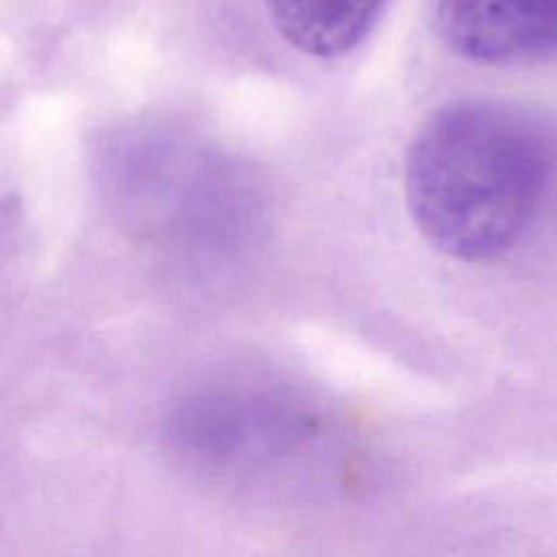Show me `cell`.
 Returning <instances> with one entry per match:
<instances>
[{
  "label": "cell",
  "instance_id": "obj_1",
  "mask_svg": "<svg viewBox=\"0 0 557 557\" xmlns=\"http://www.w3.org/2000/svg\"><path fill=\"white\" fill-rule=\"evenodd\" d=\"M553 168L540 117L505 100H457L424 120L409 146V211L444 255L494 259L527 233Z\"/></svg>",
  "mask_w": 557,
  "mask_h": 557
},
{
  "label": "cell",
  "instance_id": "obj_2",
  "mask_svg": "<svg viewBox=\"0 0 557 557\" xmlns=\"http://www.w3.org/2000/svg\"><path fill=\"white\" fill-rule=\"evenodd\" d=\"M298 420L272 396L207 387L174 400L163 416V437L183 466L222 474L289 444L300 431Z\"/></svg>",
  "mask_w": 557,
  "mask_h": 557
},
{
  "label": "cell",
  "instance_id": "obj_3",
  "mask_svg": "<svg viewBox=\"0 0 557 557\" xmlns=\"http://www.w3.org/2000/svg\"><path fill=\"white\" fill-rule=\"evenodd\" d=\"M435 26L453 52L481 63L557 52V0H437Z\"/></svg>",
  "mask_w": 557,
  "mask_h": 557
},
{
  "label": "cell",
  "instance_id": "obj_4",
  "mask_svg": "<svg viewBox=\"0 0 557 557\" xmlns=\"http://www.w3.org/2000/svg\"><path fill=\"white\" fill-rule=\"evenodd\" d=\"M385 0H265L270 20L296 50L331 59L355 48Z\"/></svg>",
  "mask_w": 557,
  "mask_h": 557
}]
</instances>
